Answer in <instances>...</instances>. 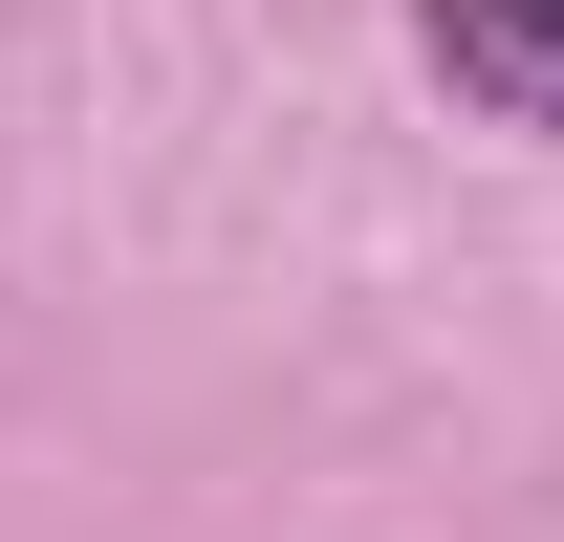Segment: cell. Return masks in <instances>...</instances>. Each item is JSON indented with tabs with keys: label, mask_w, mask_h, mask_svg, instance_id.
<instances>
[{
	"label": "cell",
	"mask_w": 564,
	"mask_h": 542,
	"mask_svg": "<svg viewBox=\"0 0 564 542\" xmlns=\"http://www.w3.org/2000/svg\"><path fill=\"white\" fill-rule=\"evenodd\" d=\"M413 66L478 109V131L564 152V0H413Z\"/></svg>",
	"instance_id": "cell-1"
}]
</instances>
